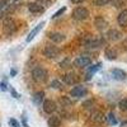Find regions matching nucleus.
<instances>
[{"label": "nucleus", "mask_w": 127, "mask_h": 127, "mask_svg": "<svg viewBox=\"0 0 127 127\" xmlns=\"http://www.w3.org/2000/svg\"><path fill=\"white\" fill-rule=\"evenodd\" d=\"M69 65H70V59H65L64 61H61L60 62V67H62V69H66V67H69Z\"/></svg>", "instance_id": "obj_25"}, {"label": "nucleus", "mask_w": 127, "mask_h": 127, "mask_svg": "<svg viewBox=\"0 0 127 127\" xmlns=\"http://www.w3.org/2000/svg\"><path fill=\"white\" fill-rule=\"evenodd\" d=\"M92 64V59L88 56H78L75 60H74V65L76 67H87Z\"/></svg>", "instance_id": "obj_5"}, {"label": "nucleus", "mask_w": 127, "mask_h": 127, "mask_svg": "<svg viewBox=\"0 0 127 127\" xmlns=\"http://www.w3.org/2000/svg\"><path fill=\"white\" fill-rule=\"evenodd\" d=\"M9 125L12 126V127H20L19 122H18L17 120H14V118H10V120H9Z\"/></svg>", "instance_id": "obj_28"}, {"label": "nucleus", "mask_w": 127, "mask_h": 127, "mask_svg": "<svg viewBox=\"0 0 127 127\" xmlns=\"http://www.w3.org/2000/svg\"><path fill=\"white\" fill-rule=\"evenodd\" d=\"M90 120H92L93 122H95V123H102V122L105 121V117H104L103 112H100V111H95V112L92 113Z\"/></svg>", "instance_id": "obj_11"}, {"label": "nucleus", "mask_w": 127, "mask_h": 127, "mask_svg": "<svg viewBox=\"0 0 127 127\" xmlns=\"http://www.w3.org/2000/svg\"><path fill=\"white\" fill-rule=\"evenodd\" d=\"M103 43H104L103 38H99V37H90L88 38V41H85V46L89 48H98Z\"/></svg>", "instance_id": "obj_6"}, {"label": "nucleus", "mask_w": 127, "mask_h": 127, "mask_svg": "<svg viewBox=\"0 0 127 127\" xmlns=\"http://www.w3.org/2000/svg\"><path fill=\"white\" fill-rule=\"evenodd\" d=\"M94 24L97 26V28H98V29H102V31L108 26V24H107V20H105L104 18H102V17H97V18H95Z\"/></svg>", "instance_id": "obj_18"}, {"label": "nucleus", "mask_w": 127, "mask_h": 127, "mask_svg": "<svg viewBox=\"0 0 127 127\" xmlns=\"http://www.w3.org/2000/svg\"><path fill=\"white\" fill-rule=\"evenodd\" d=\"M60 55V48L54 46V45H48L43 48V56L47 59H56Z\"/></svg>", "instance_id": "obj_4"}, {"label": "nucleus", "mask_w": 127, "mask_h": 127, "mask_svg": "<svg viewBox=\"0 0 127 127\" xmlns=\"http://www.w3.org/2000/svg\"><path fill=\"white\" fill-rule=\"evenodd\" d=\"M60 103H62L64 105H70L71 100L69 98H66V97H62V98H60Z\"/></svg>", "instance_id": "obj_27"}, {"label": "nucleus", "mask_w": 127, "mask_h": 127, "mask_svg": "<svg viewBox=\"0 0 127 127\" xmlns=\"http://www.w3.org/2000/svg\"><path fill=\"white\" fill-rule=\"evenodd\" d=\"M62 80L67 85H74L76 83V76L74 74H65V75H62Z\"/></svg>", "instance_id": "obj_15"}, {"label": "nucleus", "mask_w": 127, "mask_h": 127, "mask_svg": "<svg viewBox=\"0 0 127 127\" xmlns=\"http://www.w3.org/2000/svg\"><path fill=\"white\" fill-rule=\"evenodd\" d=\"M111 74L116 80H126L127 79V72L122 69H112Z\"/></svg>", "instance_id": "obj_10"}, {"label": "nucleus", "mask_w": 127, "mask_h": 127, "mask_svg": "<svg viewBox=\"0 0 127 127\" xmlns=\"http://www.w3.org/2000/svg\"><path fill=\"white\" fill-rule=\"evenodd\" d=\"M32 79L36 83H45L48 79V71L45 67H34L32 70Z\"/></svg>", "instance_id": "obj_1"}, {"label": "nucleus", "mask_w": 127, "mask_h": 127, "mask_svg": "<svg viewBox=\"0 0 127 127\" xmlns=\"http://www.w3.org/2000/svg\"><path fill=\"white\" fill-rule=\"evenodd\" d=\"M8 5V0H0V9H4L5 6Z\"/></svg>", "instance_id": "obj_29"}, {"label": "nucleus", "mask_w": 127, "mask_h": 127, "mask_svg": "<svg viewBox=\"0 0 127 127\" xmlns=\"http://www.w3.org/2000/svg\"><path fill=\"white\" fill-rule=\"evenodd\" d=\"M42 108H43V111H45L46 113L51 114V113H54V112L57 109V105H56V103H55L54 100L46 99V100L42 102Z\"/></svg>", "instance_id": "obj_7"}, {"label": "nucleus", "mask_w": 127, "mask_h": 127, "mask_svg": "<svg viewBox=\"0 0 127 127\" xmlns=\"http://www.w3.org/2000/svg\"><path fill=\"white\" fill-rule=\"evenodd\" d=\"M3 18H4V12L0 9V19H3Z\"/></svg>", "instance_id": "obj_32"}, {"label": "nucleus", "mask_w": 127, "mask_h": 127, "mask_svg": "<svg viewBox=\"0 0 127 127\" xmlns=\"http://www.w3.org/2000/svg\"><path fill=\"white\" fill-rule=\"evenodd\" d=\"M117 23L121 27H127V10H122L117 17Z\"/></svg>", "instance_id": "obj_13"}, {"label": "nucleus", "mask_w": 127, "mask_h": 127, "mask_svg": "<svg viewBox=\"0 0 127 127\" xmlns=\"http://www.w3.org/2000/svg\"><path fill=\"white\" fill-rule=\"evenodd\" d=\"M28 9H29L31 13H42L43 12V6H42L39 3H29Z\"/></svg>", "instance_id": "obj_14"}, {"label": "nucleus", "mask_w": 127, "mask_h": 127, "mask_svg": "<svg viewBox=\"0 0 127 127\" xmlns=\"http://www.w3.org/2000/svg\"><path fill=\"white\" fill-rule=\"evenodd\" d=\"M87 88L84 85H78V87H74L70 92V95L74 98H80V97H84L87 94Z\"/></svg>", "instance_id": "obj_8"}, {"label": "nucleus", "mask_w": 127, "mask_h": 127, "mask_svg": "<svg viewBox=\"0 0 127 127\" xmlns=\"http://www.w3.org/2000/svg\"><path fill=\"white\" fill-rule=\"evenodd\" d=\"M43 24H45L43 22H41V23H39V24H38V26H37L36 28H33V29L31 31V33H29V34H28V37H27V42H31L32 39H33V38L36 37V34H37L38 32H39V31L42 29V27H43Z\"/></svg>", "instance_id": "obj_16"}, {"label": "nucleus", "mask_w": 127, "mask_h": 127, "mask_svg": "<svg viewBox=\"0 0 127 127\" xmlns=\"http://www.w3.org/2000/svg\"><path fill=\"white\" fill-rule=\"evenodd\" d=\"M83 1H84V0H71V3H74V4H80Z\"/></svg>", "instance_id": "obj_31"}, {"label": "nucleus", "mask_w": 127, "mask_h": 127, "mask_svg": "<svg viewBox=\"0 0 127 127\" xmlns=\"http://www.w3.org/2000/svg\"><path fill=\"white\" fill-rule=\"evenodd\" d=\"M47 123H48V127H60L61 120H60L59 116H51L47 121Z\"/></svg>", "instance_id": "obj_17"}, {"label": "nucleus", "mask_w": 127, "mask_h": 127, "mask_svg": "<svg viewBox=\"0 0 127 127\" xmlns=\"http://www.w3.org/2000/svg\"><path fill=\"white\" fill-rule=\"evenodd\" d=\"M107 38L109 41H118V39L122 38V33L117 29H109L107 32Z\"/></svg>", "instance_id": "obj_12"}, {"label": "nucleus", "mask_w": 127, "mask_h": 127, "mask_svg": "<svg viewBox=\"0 0 127 127\" xmlns=\"http://www.w3.org/2000/svg\"><path fill=\"white\" fill-rule=\"evenodd\" d=\"M104 56L107 57L108 60H116L117 59V52H116V50L114 48H107L104 51Z\"/></svg>", "instance_id": "obj_19"}, {"label": "nucleus", "mask_w": 127, "mask_h": 127, "mask_svg": "<svg viewBox=\"0 0 127 127\" xmlns=\"http://www.w3.org/2000/svg\"><path fill=\"white\" fill-rule=\"evenodd\" d=\"M120 108H121V111H126L127 112V98H125V99H122L121 102H120Z\"/></svg>", "instance_id": "obj_24"}, {"label": "nucleus", "mask_w": 127, "mask_h": 127, "mask_svg": "<svg viewBox=\"0 0 127 127\" xmlns=\"http://www.w3.org/2000/svg\"><path fill=\"white\" fill-rule=\"evenodd\" d=\"M89 17V10L84 6H78L72 10V18L75 20H85Z\"/></svg>", "instance_id": "obj_3"}, {"label": "nucleus", "mask_w": 127, "mask_h": 127, "mask_svg": "<svg viewBox=\"0 0 127 127\" xmlns=\"http://www.w3.org/2000/svg\"><path fill=\"white\" fill-rule=\"evenodd\" d=\"M64 12H65V8H62V9H60V10H57V12L54 14V18H56V17H59L60 14H62Z\"/></svg>", "instance_id": "obj_30"}, {"label": "nucleus", "mask_w": 127, "mask_h": 127, "mask_svg": "<svg viewBox=\"0 0 127 127\" xmlns=\"http://www.w3.org/2000/svg\"><path fill=\"white\" fill-rule=\"evenodd\" d=\"M3 31H4V33L6 36H12L13 33H15V31H17V23H15V20L13 18H5L4 19V23H3Z\"/></svg>", "instance_id": "obj_2"}, {"label": "nucleus", "mask_w": 127, "mask_h": 127, "mask_svg": "<svg viewBox=\"0 0 127 127\" xmlns=\"http://www.w3.org/2000/svg\"><path fill=\"white\" fill-rule=\"evenodd\" d=\"M100 66H102V64H100V62H98L97 65H95V66L90 67V69H89V71L87 72V79L89 80V79H90V78H92V76L94 75V72H95V71H98V70L100 69Z\"/></svg>", "instance_id": "obj_21"}, {"label": "nucleus", "mask_w": 127, "mask_h": 127, "mask_svg": "<svg viewBox=\"0 0 127 127\" xmlns=\"http://www.w3.org/2000/svg\"><path fill=\"white\" fill-rule=\"evenodd\" d=\"M108 122H109L111 125H117V120H116V117H114L113 113H109V114H108Z\"/></svg>", "instance_id": "obj_26"}, {"label": "nucleus", "mask_w": 127, "mask_h": 127, "mask_svg": "<svg viewBox=\"0 0 127 127\" xmlns=\"http://www.w3.org/2000/svg\"><path fill=\"white\" fill-rule=\"evenodd\" d=\"M48 38L54 42V43H61V42L65 41V34L61 33V32H50L48 33Z\"/></svg>", "instance_id": "obj_9"}, {"label": "nucleus", "mask_w": 127, "mask_h": 127, "mask_svg": "<svg viewBox=\"0 0 127 127\" xmlns=\"http://www.w3.org/2000/svg\"><path fill=\"white\" fill-rule=\"evenodd\" d=\"M43 97H45V93L43 92H37V93H34V95H33V102L37 104V105H41V102H43Z\"/></svg>", "instance_id": "obj_20"}, {"label": "nucleus", "mask_w": 127, "mask_h": 127, "mask_svg": "<svg viewBox=\"0 0 127 127\" xmlns=\"http://www.w3.org/2000/svg\"><path fill=\"white\" fill-rule=\"evenodd\" d=\"M50 87L54 88V89H61V88H62V84H61V81H59V80H52L51 84H50Z\"/></svg>", "instance_id": "obj_22"}, {"label": "nucleus", "mask_w": 127, "mask_h": 127, "mask_svg": "<svg viewBox=\"0 0 127 127\" xmlns=\"http://www.w3.org/2000/svg\"><path fill=\"white\" fill-rule=\"evenodd\" d=\"M108 3H111V0H94V4L97 6H103V5H107Z\"/></svg>", "instance_id": "obj_23"}]
</instances>
